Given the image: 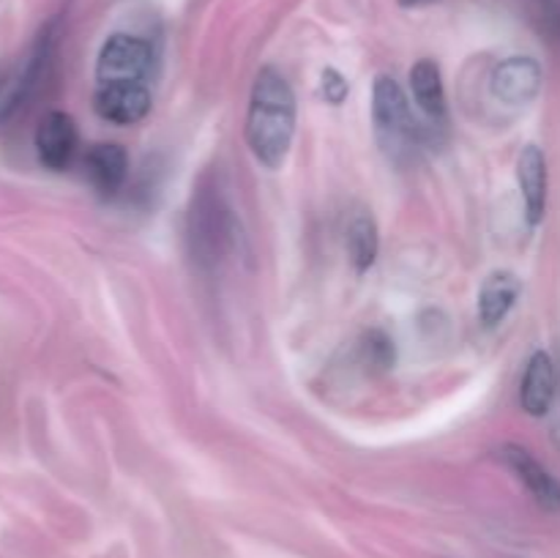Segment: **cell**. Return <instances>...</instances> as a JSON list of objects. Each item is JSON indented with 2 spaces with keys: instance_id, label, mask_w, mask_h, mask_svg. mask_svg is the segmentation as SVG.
Listing matches in <instances>:
<instances>
[{
  "instance_id": "cell-1",
  "label": "cell",
  "mask_w": 560,
  "mask_h": 558,
  "mask_svg": "<svg viewBox=\"0 0 560 558\" xmlns=\"http://www.w3.org/2000/svg\"><path fill=\"white\" fill-rule=\"evenodd\" d=\"M295 135V93L282 71L260 69L255 77L246 113V142L257 162L268 170L282 167Z\"/></svg>"
},
{
  "instance_id": "cell-2",
  "label": "cell",
  "mask_w": 560,
  "mask_h": 558,
  "mask_svg": "<svg viewBox=\"0 0 560 558\" xmlns=\"http://www.w3.org/2000/svg\"><path fill=\"white\" fill-rule=\"evenodd\" d=\"M372 118L388 148H405L416 140V118L408 96L394 77L381 74L372 88Z\"/></svg>"
},
{
  "instance_id": "cell-3",
  "label": "cell",
  "mask_w": 560,
  "mask_h": 558,
  "mask_svg": "<svg viewBox=\"0 0 560 558\" xmlns=\"http://www.w3.org/2000/svg\"><path fill=\"white\" fill-rule=\"evenodd\" d=\"M153 53L151 44L129 33H115L104 42L96 60L98 85H115V82H145L151 74Z\"/></svg>"
},
{
  "instance_id": "cell-4",
  "label": "cell",
  "mask_w": 560,
  "mask_h": 558,
  "mask_svg": "<svg viewBox=\"0 0 560 558\" xmlns=\"http://www.w3.org/2000/svg\"><path fill=\"white\" fill-rule=\"evenodd\" d=\"M93 107L109 124L131 126L151 113V93H148L145 82L98 85L96 96H93Z\"/></svg>"
},
{
  "instance_id": "cell-5",
  "label": "cell",
  "mask_w": 560,
  "mask_h": 558,
  "mask_svg": "<svg viewBox=\"0 0 560 558\" xmlns=\"http://www.w3.org/2000/svg\"><path fill=\"white\" fill-rule=\"evenodd\" d=\"M501 457L503 463L517 474V479L528 487V492L536 498V503H539L541 509H547V512H560V481L528 452V449L509 443V446L501 449Z\"/></svg>"
},
{
  "instance_id": "cell-6",
  "label": "cell",
  "mask_w": 560,
  "mask_h": 558,
  "mask_svg": "<svg viewBox=\"0 0 560 558\" xmlns=\"http://www.w3.org/2000/svg\"><path fill=\"white\" fill-rule=\"evenodd\" d=\"M541 91V66L534 58H509L492 71V93L503 104L523 107Z\"/></svg>"
},
{
  "instance_id": "cell-7",
  "label": "cell",
  "mask_w": 560,
  "mask_h": 558,
  "mask_svg": "<svg viewBox=\"0 0 560 558\" xmlns=\"http://www.w3.org/2000/svg\"><path fill=\"white\" fill-rule=\"evenodd\" d=\"M36 151L44 167L66 170L77 151V124L66 113H47L36 129Z\"/></svg>"
},
{
  "instance_id": "cell-8",
  "label": "cell",
  "mask_w": 560,
  "mask_h": 558,
  "mask_svg": "<svg viewBox=\"0 0 560 558\" xmlns=\"http://www.w3.org/2000/svg\"><path fill=\"white\" fill-rule=\"evenodd\" d=\"M517 181L523 191L525 213L530 224H539L545 219L547 208V159L539 146H525L517 159Z\"/></svg>"
},
{
  "instance_id": "cell-9",
  "label": "cell",
  "mask_w": 560,
  "mask_h": 558,
  "mask_svg": "<svg viewBox=\"0 0 560 558\" xmlns=\"http://www.w3.org/2000/svg\"><path fill=\"white\" fill-rule=\"evenodd\" d=\"M556 388H558L556 364H552V359L545 353V350H536L528 361V370H525L523 388H520V403H523L525 414L545 416L547 410L552 408Z\"/></svg>"
},
{
  "instance_id": "cell-10",
  "label": "cell",
  "mask_w": 560,
  "mask_h": 558,
  "mask_svg": "<svg viewBox=\"0 0 560 558\" xmlns=\"http://www.w3.org/2000/svg\"><path fill=\"white\" fill-rule=\"evenodd\" d=\"M85 170L93 186L102 195L113 197L124 186L126 175H129V156H126L118 142H98V146L88 148Z\"/></svg>"
},
{
  "instance_id": "cell-11",
  "label": "cell",
  "mask_w": 560,
  "mask_h": 558,
  "mask_svg": "<svg viewBox=\"0 0 560 558\" xmlns=\"http://www.w3.org/2000/svg\"><path fill=\"white\" fill-rule=\"evenodd\" d=\"M523 282L512 271H495L485 279L479 290V317L485 326H498L517 304Z\"/></svg>"
},
{
  "instance_id": "cell-12",
  "label": "cell",
  "mask_w": 560,
  "mask_h": 558,
  "mask_svg": "<svg viewBox=\"0 0 560 558\" xmlns=\"http://www.w3.org/2000/svg\"><path fill=\"white\" fill-rule=\"evenodd\" d=\"M410 91H413L416 104L430 118H443L446 115V88H443V77L435 60L424 58L410 69Z\"/></svg>"
},
{
  "instance_id": "cell-13",
  "label": "cell",
  "mask_w": 560,
  "mask_h": 558,
  "mask_svg": "<svg viewBox=\"0 0 560 558\" xmlns=\"http://www.w3.org/2000/svg\"><path fill=\"white\" fill-rule=\"evenodd\" d=\"M381 239H377V224L370 213H359L348 228V257L355 271H366L375 263Z\"/></svg>"
},
{
  "instance_id": "cell-14",
  "label": "cell",
  "mask_w": 560,
  "mask_h": 558,
  "mask_svg": "<svg viewBox=\"0 0 560 558\" xmlns=\"http://www.w3.org/2000/svg\"><path fill=\"white\" fill-rule=\"evenodd\" d=\"M350 85L337 69L323 71V96H326L328 104H342L345 96H348Z\"/></svg>"
},
{
  "instance_id": "cell-15",
  "label": "cell",
  "mask_w": 560,
  "mask_h": 558,
  "mask_svg": "<svg viewBox=\"0 0 560 558\" xmlns=\"http://www.w3.org/2000/svg\"><path fill=\"white\" fill-rule=\"evenodd\" d=\"M424 3H432V0H399V5H405V9H416V5Z\"/></svg>"
}]
</instances>
